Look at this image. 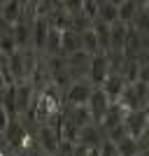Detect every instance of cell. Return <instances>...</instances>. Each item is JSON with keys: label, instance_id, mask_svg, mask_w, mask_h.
<instances>
[{"label": "cell", "instance_id": "4", "mask_svg": "<svg viewBox=\"0 0 149 156\" xmlns=\"http://www.w3.org/2000/svg\"><path fill=\"white\" fill-rule=\"evenodd\" d=\"M110 75V56L107 54H96L89 61V82L93 84H103Z\"/></svg>", "mask_w": 149, "mask_h": 156}, {"label": "cell", "instance_id": "14", "mask_svg": "<svg viewBox=\"0 0 149 156\" xmlns=\"http://www.w3.org/2000/svg\"><path fill=\"white\" fill-rule=\"evenodd\" d=\"M114 149H117L119 156H137L140 154V144H137V140H133V137H123V140H119L117 144H114Z\"/></svg>", "mask_w": 149, "mask_h": 156}, {"label": "cell", "instance_id": "7", "mask_svg": "<svg viewBox=\"0 0 149 156\" xmlns=\"http://www.w3.org/2000/svg\"><path fill=\"white\" fill-rule=\"evenodd\" d=\"M103 133H100V128L98 126H86V128L79 130V135H77V144L79 147H86V149H98L100 144H103Z\"/></svg>", "mask_w": 149, "mask_h": 156}, {"label": "cell", "instance_id": "2", "mask_svg": "<svg viewBox=\"0 0 149 156\" xmlns=\"http://www.w3.org/2000/svg\"><path fill=\"white\" fill-rule=\"evenodd\" d=\"M91 93H93V84H91L89 79H77V82H72V84L68 86L65 98H68V103H70L72 107H86Z\"/></svg>", "mask_w": 149, "mask_h": 156}, {"label": "cell", "instance_id": "13", "mask_svg": "<svg viewBox=\"0 0 149 156\" xmlns=\"http://www.w3.org/2000/svg\"><path fill=\"white\" fill-rule=\"evenodd\" d=\"M65 119H70V121H72L75 126H77L79 130L93 124V117H91L89 107H72V110L68 112V114H65Z\"/></svg>", "mask_w": 149, "mask_h": 156}, {"label": "cell", "instance_id": "8", "mask_svg": "<svg viewBox=\"0 0 149 156\" xmlns=\"http://www.w3.org/2000/svg\"><path fill=\"white\" fill-rule=\"evenodd\" d=\"M16 89V117L30 112V103H33V86L28 82H19L14 86Z\"/></svg>", "mask_w": 149, "mask_h": 156}, {"label": "cell", "instance_id": "16", "mask_svg": "<svg viewBox=\"0 0 149 156\" xmlns=\"http://www.w3.org/2000/svg\"><path fill=\"white\" fill-rule=\"evenodd\" d=\"M137 9H140L137 2H119V23H123V26L133 23Z\"/></svg>", "mask_w": 149, "mask_h": 156}, {"label": "cell", "instance_id": "19", "mask_svg": "<svg viewBox=\"0 0 149 156\" xmlns=\"http://www.w3.org/2000/svg\"><path fill=\"white\" fill-rule=\"evenodd\" d=\"M21 156H47V154H44V151H40V149H37V147H33V149H28V151H23V154H21Z\"/></svg>", "mask_w": 149, "mask_h": 156}, {"label": "cell", "instance_id": "10", "mask_svg": "<svg viewBox=\"0 0 149 156\" xmlns=\"http://www.w3.org/2000/svg\"><path fill=\"white\" fill-rule=\"evenodd\" d=\"M23 7L26 5H21V2H0V19H5L9 26L19 23Z\"/></svg>", "mask_w": 149, "mask_h": 156}, {"label": "cell", "instance_id": "9", "mask_svg": "<svg viewBox=\"0 0 149 156\" xmlns=\"http://www.w3.org/2000/svg\"><path fill=\"white\" fill-rule=\"evenodd\" d=\"M49 21L44 19V16H35V21H33V28H30V35H33V42H35V47L37 49H42L44 51V44H47V35H49Z\"/></svg>", "mask_w": 149, "mask_h": 156}, {"label": "cell", "instance_id": "12", "mask_svg": "<svg viewBox=\"0 0 149 156\" xmlns=\"http://www.w3.org/2000/svg\"><path fill=\"white\" fill-rule=\"evenodd\" d=\"M61 51H65V54H79L82 51V42H79L77 30H63L61 33Z\"/></svg>", "mask_w": 149, "mask_h": 156}, {"label": "cell", "instance_id": "5", "mask_svg": "<svg viewBox=\"0 0 149 156\" xmlns=\"http://www.w3.org/2000/svg\"><path fill=\"white\" fill-rule=\"evenodd\" d=\"M110 98L103 93V89H93V93H91V98H89V112H91V117H93V121H103V117L107 114V110H110Z\"/></svg>", "mask_w": 149, "mask_h": 156}, {"label": "cell", "instance_id": "1", "mask_svg": "<svg viewBox=\"0 0 149 156\" xmlns=\"http://www.w3.org/2000/svg\"><path fill=\"white\" fill-rule=\"evenodd\" d=\"M147 124H149V107L147 110H133L123 117V128H126L128 137H133V140H140L144 135Z\"/></svg>", "mask_w": 149, "mask_h": 156}, {"label": "cell", "instance_id": "6", "mask_svg": "<svg viewBox=\"0 0 149 156\" xmlns=\"http://www.w3.org/2000/svg\"><path fill=\"white\" fill-rule=\"evenodd\" d=\"M126 79L119 75V72H110L107 75V79H105L103 84H100V89H103V93L107 98H110V103H117L119 98H121V93H123V89H126Z\"/></svg>", "mask_w": 149, "mask_h": 156}, {"label": "cell", "instance_id": "17", "mask_svg": "<svg viewBox=\"0 0 149 156\" xmlns=\"http://www.w3.org/2000/svg\"><path fill=\"white\" fill-rule=\"evenodd\" d=\"M61 33L59 28H49V35H47V44H44V51L49 54H56L61 51Z\"/></svg>", "mask_w": 149, "mask_h": 156}, {"label": "cell", "instance_id": "18", "mask_svg": "<svg viewBox=\"0 0 149 156\" xmlns=\"http://www.w3.org/2000/svg\"><path fill=\"white\" fill-rule=\"evenodd\" d=\"M9 121H12V119H9V114H7V112L2 110V105H0V133H2V135H5V130H7V126H9Z\"/></svg>", "mask_w": 149, "mask_h": 156}, {"label": "cell", "instance_id": "20", "mask_svg": "<svg viewBox=\"0 0 149 156\" xmlns=\"http://www.w3.org/2000/svg\"><path fill=\"white\" fill-rule=\"evenodd\" d=\"M2 140H5V135H2V133H0V147H2V144H5V142H2Z\"/></svg>", "mask_w": 149, "mask_h": 156}, {"label": "cell", "instance_id": "11", "mask_svg": "<svg viewBox=\"0 0 149 156\" xmlns=\"http://www.w3.org/2000/svg\"><path fill=\"white\" fill-rule=\"evenodd\" d=\"M98 21L100 23H117L119 21V2H100L98 5Z\"/></svg>", "mask_w": 149, "mask_h": 156}, {"label": "cell", "instance_id": "15", "mask_svg": "<svg viewBox=\"0 0 149 156\" xmlns=\"http://www.w3.org/2000/svg\"><path fill=\"white\" fill-rule=\"evenodd\" d=\"M30 28H33V23H26L23 19H21L19 23H14L12 37H14V42H16V47H23L28 40H30Z\"/></svg>", "mask_w": 149, "mask_h": 156}, {"label": "cell", "instance_id": "3", "mask_svg": "<svg viewBox=\"0 0 149 156\" xmlns=\"http://www.w3.org/2000/svg\"><path fill=\"white\" fill-rule=\"evenodd\" d=\"M35 147L40 151H44L47 156H56L59 154V147H61V135L59 130L49 128V126H42L35 135Z\"/></svg>", "mask_w": 149, "mask_h": 156}]
</instances>
